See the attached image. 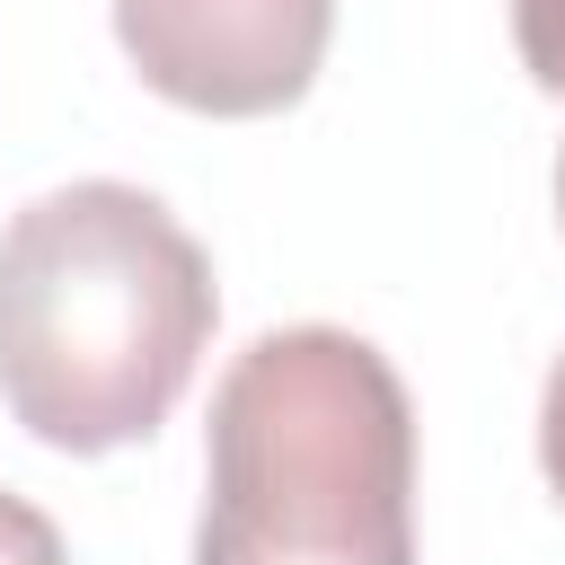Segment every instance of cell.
Wrapping results in <instances>:
<instances>
[{
    "mask_svg": "<svg viewBox=\"0 0 565 565\" xmlns=\"http://www.w3.org/2000/svg\"><path fill=\"white\" fill-rule=\"evenodd\" d=\"M512 44L547 97H565V0H512Z\"/></svg>",
    "mask_w": 565,
    "mask_h": 565,
    "instance_id": "obj_4",
    "label": "cell"
},
{
    "mask_svg": "<svg viewBox=\"0 0 565 565\" xmlns=\"http://www.w3.org/2000/svg\"><path fill=\"white\" fill-rule=\"evenodd\" d=\"M556 203H565V168H556Z\"/></svg>",
    "mask_w": 565,
    "mask_h": 565,
    "instance_id": "obj_7",
    "label": "cell"
},
{
    "mask_svg": "<svg viewBox=\"0 0 565 565\" xmlns=\"http://www.w3.org/2000/svg\"><path fill=\"white\" fill-rule=\"evenodd\" d=\"M539 468H547V486H556V503H565V353H556L547 406H539Z\"/></svg>",
    "mask_w": 565,
    "mask_h": 565,
    "instance_id": "obj_6",
    "label": "cell"
},
{
    "mask_svg": "<svg viewBox=\"0 0 565 565\" xmlns=\"http://www.w3.org/2000/svg\"><path fill=\"white\" fill-rule=\"evenodd\" d=\"M194 565H415V406L380 344L274 327L221 371Z\"/></svg>",
    "mask_w": 565,
    "mask_h": 565,
    "instance_id": "obj_2",
    "label": "cell"
},
{
    "mask_svg": "<svg viewBox=\"0 0 565 565\" xmlns=\"http://www.w3.org/2000/svg\"><path fill=\"white\" fill-rule=\"evenodd\" d=\"M115 35L168 106L282 115L327 62L335 0H115Z\"/></svg>",
    "mask_w": 565,
    "mask_h": 565,
    "instance_id": "obj_3",
    "label": "cell"
},
{
    "mask_svg": "<svg viewBox=\"0 0 565 565\" xmlns=\"http://www.w3.org/2000/svg\"><path fill=\"white\" fill-rule=\"evenodd\" d=\"M0 565H71L62 530H53L26 494H0Z\"/></svg>",
    "mask_w": 565,
    "mask_h": 565,
    "instance_id": "obj_5",
    "label": "cell"
},
{
    "mask_svg": "<svg viewBox=\"0 0 565 565\" xmlns=\"http://www.w3.org/2000/svg\"><path fill=\"white\" fill-rule=\"evenodd\" d=\"M212 256L141 185L79 177L0 230V406L71 459L150 441L212 344Z\"/></svg>",
    "mask_w": 565,
    "mask_h": 565,
    "instance_id": "obj_1",
    "label": "cell"
}]
</instances>
